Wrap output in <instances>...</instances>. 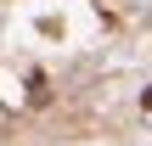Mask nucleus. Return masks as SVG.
I'll return each mask as SVG.
<instances>
[{"mask_svg":"<svg viewBox=\"0 0 152 146\" xmlns=\"http://www.w3.org/2000/svg\"><path fill=\"white\" fill-rule=\"evenodd\" d=\"M141 101H147V113H152V90H147V96H141Z\"/></svg>","mask_w":152,"mask_h":146,"instance_id":"f257e3e1","label":"nucleus"}]
</instances>
